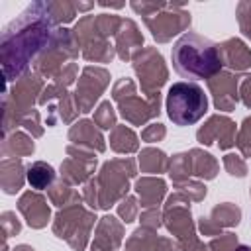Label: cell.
<instances>
[{
	"label": "cell",
	"instance_id": "obj_1",
	"mask_svg": "<svg viewBox=\"0 0 251 251\" xmlns=\"http://www.w3.org/2000/svg\"><path fill=\"white\" fill-rule=\"evenodd\" d=\"M49 2H33L25 12L10 22L2 33V67L6 80H16L29 61L47 45L51 35Z\"/></svg>",
	"mask_w": 251,
	"mask_h": 251
},
{
	"label": "cell",
	"instance_id": "obj_2",
	"mask_svg": "<svg viewBox=\"0 0 251 251\" xmlns=\"http://www.w3.org/2000/svg\"><path fill=\"white\" fill-rule=\"evenodd\" d=\"M171 61L175 73L182 78H188L190 82L200 78L212 80L224 65L222 47L194 31H186L175 41L171 49Z\"/></svg>",
	"mask_w": 251,
	"mask_h": 251
},
{
	"label": "cell",
	"instance_id": "obj_3",
	"mask_svg": "<svg viewBox=\"0 0 251 251\" xmlns=\"http://www.w3.org/2000/svg\"><path fill=\"white\" fill-rule=\"evenodd\" d=\"M208 112V98L200 84L190 80L175 82L167 94V114L175 126H192Z\"/></svg>",
	"mask_w": 251,
	"mask_h": 251
},
{
	"label": "cell",
	"instance_id": "obj_4",
	"mask_svg": "<svg viewBox=\"0 0 251 251\" xmlns=\"http://www.w3.org/2000/svg\"><path fill=\"white\" fill-rule=\"evenodd\" d=\"M55 178V171L51 165L43 163V161H37L33 165L27 167V180L33 188H47Z\"/></svg>",
	"mask_w": 251,
	"mask_h": 251
},
{
	"label": "cell",
	"instance_id": "obj_5",
	"mask_svg": "<svg viewBox=\"0 0 251 251\" xmlns=\"http://www.w3.org/2000/svg\"><path fill=\"white\" fill-rule=\"evenodd\" d=\"M96 120H98V124H100L102 127H112V124H114V112H112L110 102H104V104L100 106V116H98Z\"/></svg>",
	"mask_w": 251,
	"mask_h": 251
},
{
	"label": "cell",
	"instance_id": "obj_6",
	"mask_svg": "<svg viewBox=\"0 0 251 251\" xmlns=\"http://www.w3.org/2000/svg\"><path fill=\"white\" fill-rule=\"evenodd\" d=\"M231 251H251V247L249 245H235Z\"/></svg>",
	"mask_w": 251,
	"mask_h": 251
}]
</instances>
